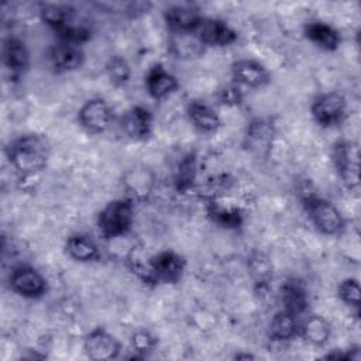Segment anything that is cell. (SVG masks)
Returning <instances> with one entry per match:
<instances>
[{
  "label": "cell",
  "instance_id": "6da1fadb",
  "mask_svg": "<svg viewBox=\"0 0 361 361\" xmlns=\"http://www.w3.org/2000/svg\"><path fill=\"white\" fill-rule=\"evenodd\" d=\"M51 145L45 135L38 133H25L8 142L6 157L10 166L20 178H35L41 173L49 161Z\"/></svg>",
  "mask_w": 361,
  "mask_h": 361
},
{
  "label": "cell",
  "instance_id": "7a4b0ae2",
  "mask_svg": "<svg viewBox=\"0 0 361 361\" xmlns=\"http://www.w3.org/2000/svg\"><path fill=\"white\" fill-rule=\"evenodd\" d=\"M41 21L55 34L58 41L82 45L92 38V24L83 13L68 4L41 3Z\"/></svg>",
  "mask_w": 361,
  "mask_h": 361
},
{
  "label": "cell",
  "instance_id": "3957f363",
  "mask_svg": "<svg viewBox=\"0 0 361 361\" xmlns=\"http://www.w3.org/2000/svg\"><path fill=\"white\" fill-rule=\"evenodd\" d=\"M298 190L302 206L310 223L320 234L338 235L343 233L345 220L333 202L319 196L316 190L312 186H306L305 182H302Z\"/></svg>",
  "mask_w": 361,
  "mask_h": 361
},
{
  "label": "cell",
  "instance_id": "277c9868",
  "mask_svg": "<svg viewBox=\"0 0 361 361\" xmlns=\"http://www.w3.org/2000/svg\"><path fill=\"white\" fill-rule=\"evenodd\" d=\"M135 220L133 197H118L106 203L96 217V228L103 240H114L130 233Z\"/></svg>",
  "mask_w": 361,
  "mask_h": 361
},
{
  "label": "cell",
  "instance_id": "5b68a950",
  "mask_svg": "<svg viewBox=\"0 0 361 361\" xmlns=\"http://www.w3.org/2000/svg\"><path fill=\"white\" fill-rule=\"evenodd\" d=\"M334 171L348 190H353L360 183V148L354 141H336L330 151Z\"/></svg>",
  "mask_w": 361,
  "mask_h": 361
},
{
  "label": "cell",
  "instance_id": "8992f818",
  "mask_svg": "<svg viewBox=\"0 0 361 361\" xmlns=\"http://www.w3.org/2000/svg\"><path fill=\"white\" fill-rule=\"evenodd\" d=\"M348 102L338 90L317 94L310 104V114L314 123L323 128L340 126L347 117Z\"/></svg>",
  "mask_w": 361,
  "mask_h": 361
},
{
  "label": "cell",
  "instance_id": "52a82bcc",
  "mask_svg": "<svg viewBox=\"0 0 361 361\" xmlns=\"http://www.w3.org/2000/svg\"><path fill=\"white\" fill-rule=\"evenodd\" d=\"M8 288L24 299H41L47 295L48 282L35 267L20 264L8 275Z\"/></svg>",
  "mask_w": 361,
  "mask_h": 361
},
{
  "label": "cell",
  "instance_id": "ba28073f",
  "mask_svg": "<svg viewBox=\"0 0 361 361\" xmlns=\"http://www.w3.org/2000/svg\"><path fill=\"white\" fill-rule=\"evenodd\" d=\"M185 257L173 250H162L149 257L152 285L178 283L185 274Z\"/></svg>",
  "mask_w": 361,
  "mask_h": 361
},
{
  "label": "cell",
  "instance_id": "9c48e42d",
  "mask_svg": "<svg viewBox=\"0 0 361 361\" xmlns=\"http://www.w3.org/2000/svg\"><path fill=\"white\" fill-rule=\"evenodd\" d=\"M47 61L54 73L75 72L85 63V51L79 44L56 41L48 47Z\"/></svg>",
  "mask_w": 361,
  "mask_h": 361
},
{
  "label": "cell",
  "instance_id": "30bf717a",
  "mask_svg": "<svg viewBox=\"0 0 361 361\" xmlns=\"http://www.w3.org/2000/svg\"><path fill=\"white\" fill-rule=\"evenodd\" d=\"M114 114L110 104L102 97L86 100L78 110V123L89 134H102L113 123Z\"/></svg>",
  "mask_w": 361,
  "mask_h": 361
},
{
  "label": "cell",
  "instance_id": "8fae6325",
  "mask_svg": "<svg viewBox=\"0 0 361 361\" xmlns=\"http://www.w3.org/2000/svg\"><path fill=\"white\" fill-rule=\"evenodd\" d=\"M83 350L93 361H109L120 355L121 343L107 329L97 326L85 336Z\"/></svg>",
  "mask_w": 361,
  "mask_h": 361
},
{
  "label": "cell",
  "instance_id": "7c38bea8",
  "mask_svg": "<svg viewBox=\"0 0 361 361\" xmlns=\"http://www.w3.org/2000/svg\"><path fill=\"white\" fill-rule=\"evenodd\" d=\"M121 133L131 141H147L152 134L154 117L149 109L141 104L131 106L118 118Z\"/></svg>",
  "mask_w": 361,
  "mask_h": 361
},
{
  "label": "cell",
  "instance_id": "4fadbf2b",
  "mask_svg": "<svg viewBox=\"0 0 361 361\" xmlns=\"http://www.w3.org/2000/svg\"><path fill=\"white\" fill-rule=\"evenodd\" d=\"M193 34L206 47H230L238 39L237 31L224 20L214 17H204L200 20Z\"/></svg>",
  "mask_w": 361,
  "mask_h": 361
},
{
  "label": "cell",
  "instance_id": "5bb4252c",
  "mask_svg": "<svg viewBox=\"0 0 361 361\" xmlns=\"http://www.w3.org/2000/svg\"><path fill=\"white\" fill-rule=\"evenodd\" d=\"M1 61L11 79H20L31 65V54L27 44L16 35H7L1 45Z\"/></svg>",
  "mask_w": 361,
  "mask_h": 361
},
{
  "label": "cell",
  "instance_id": "9a60e30c",
  "mask_svg": "<svg viewBox=\"0 0 361 361\" xmlns=\"http://www.w3.org/2000/svg\"><path fill=\"white\" fill-rule=\"evenodd\" d=\"M233 83L250 89H261L269 85L271 73L269 71L255 59L241 58L231 63L230 66Z\"/></svg>",
  "mask_w": 361,
  "mask_h": 361
},
{
  "label": "cell",
  "instance_id": "2e32d148",
  "mask_svg": "<svg viewBox=\"0 0 361 361\" xmlns=\"http://www.w3.org/2000/svg\"><path fill=\"white\" fill-rule=\"evenodd\" d=\"M145 90L151 99L159 102L179 89L178 78L162 63H154L144 76Z\"/></svg>",
  "mask_w": 361,
  "mask_h": 361
},
{
  "label": "cell",
  "instance_id": "e0dca14e",
  "mask_svg": "<svg viewBox=\"0 0 361 361\" xmlns=\"http://www.w3.org/2000/svg\"><path fill=\"white\" fill-rule=\"evenodd\" d=\"M202 18L200 10L190 4H175L164 10V21L169 34L193 32Z\"/></svg>",
  "mask_w": 361,
  "mask_h": 361
},
{
  "label": "cell",
  "instance_id": "ac0fdd59",
  "mask_svg": "<svg viewBox=\"0 0 361 361\" xmlns=\"http://www.w3.org/2000/svg\"><path fill=\"white\" fill-rule=\"evenodd\" d=\"M282 309L296 317L303 316L310 305L305 282L299 278H288L281 286Z\"/></svg>",
  "mask_w": 361,
  "mask_h": 361
},
{
  "label": "cell",
  "instance_id": "d6986e66",
  "mask_svg": "<svg viewBox=\"0 0 361 361\" xmlns=\"http://www.w3.org/2000/svg\"><path fill=\"white\" fill-rule=\"evenodd\" d=\"M186 116L192 126L202 134H214L221 127L219 113L206 102L193 99L186 104Z\"/></svg>",
  "mask_w": 361,
  "mask_h": 361
},
{
  "label": "cell",
  "instance_id": "ffe728a7",
  "mask_svg": "<svg viewBox=\"0 0 361 361\" xmlns=\"http://www.w3.org/2000/svg\"><path fill=\"white\" fill-rule=\"evenodd\" d=\"M207 217L221 228L237 230L243 226L244 214L238 206H231L230 203H224L223 197L207 199L206 204Z\"/></svg>",
  "mask_w": 361,
  "mask_h": 361
},
{
  "label": "cell",
  "instance_id": "44dd1931",
  "mask_svg": "<svg viewBox=\"0 0 361 361\" xmlns=\"http://www.w3.org/2000/svg\"><path fill=\"white\" fill-rule=\"evenodd\" d=\"M303 35L319 49L333 52L341 44L340 32L324 21H310L303 27Z\"/></svg>",
  "mask_w": 361,
  "mask_h": 361
},
{
  "label": "cell",
  "instance_id": "7402d4cb",
  "mask_svg": "<svg viewBox=\"0 0 361 361\" xmlns=\"http://www.w3.org/2000/svg\"><path fill=\"white\" fill-rule=\"evenodd\" d=\"M299 317L281 309L269 320L268 338L272 343H288L299 336Z\"/></svg>",
  "mask_w": 361,
  "mask_h": 361
},
{
  "label": "cell",
  "instance_id": "603a6c76",
  "mask_svg": "<svg viewBox=\"0 0 361 361\" xmlns=\"http://www.w3.org/2000/svg\"><path fill=\"white\" fill-rule=\"evenodd\" d=\"M65 251L69 258L76 262L87 264L100 259V248L97 243L87 234H72L65 241Z\"/></svg>",
  "mask_w": 361,
  "mask_h": 361
},
{
  "label": "cell",
  "instance_id": "cb8c5ba5",
  "mask_svg": "<svg viewBox=\"0 0 361 361\" xmlns=\"http://www.w3.org/2000/svg\"><path fill=\"white\" fill-rule=\"evenodd\" d=\"M274 134H275V130L271 121L264 118H257L251 121L247 127V133H245L247 145L255 154L267 155L271 149Z\"/></svg>",
  "mask_w": 361,
  "mask_h": 361
},
{
  "label": "cell",
  "instance_id": "d4e9b609",
  "mask_svg": "<svg viewBox=\"0 0 361 361\" xmlns=\"http://www.w3.org/2000/svg\"><path fill=\"white\" fill-rule=\"evenodd\" d=\"M199 172V158L195 151H189L176 162L173 169V186L176 192L186 193L189 192L197 179Z\"/></svg>",
  "mask_w": 361,
  "mask_h": 361
},
{
  "label": "cell",
  "instance_id": "484cf974",
  "mask_svg": "<svg viewBox=\"0 0 361 361\" xmlns=\"http://www.w3.org/2000/svg\"><path fill=\"white\" fill-rule=\"evenodd\" d=\"M168 48L175 58L188 61L200 58L206 51V47L199 41V38L193 32L171 34Z\"/></svg>",
  "mask_w": 361,
  "mask_h": 361
},
{
  "label": "cell",
  "instance_id": "4316f807",
  "mask_svg": "<svg viewBox=\"0 0 361 361\" xmlns=\"http://www.w3.org/2000/svg\"><path fill=\"white\" fill-rule=\"evenodd\" d=\"M299 336L312 345H324L331 336V326L327 319L320 314L307 316L299 326Z\"/></svg>",
  "mask_w": 361,
  "mask_h": 361
},
{
  "label": "cell",
  "instance_id": "83f0119b",
  "mask_svg": "<svg viewBox=\"0 0 361 361\" xmlns=\"http://www.w3.org/2000/svg\"><path fill=\"white\" fill-rule=\"evenodd\" d=\"M247 269L254 281L255 286L262 290L268 289L269 282L272 279V262L269 257L262 251H252L247 257Z\"/></svg>",
  "mask_w": 361,
  "mask_h": 361
},
{
  "label": "cell",
  "instance_id": "f1b7e54d",
  "mask_svg": "<svg viewBox=\"0 0 361 361\" xmlns=\"http://www.w3.org/2000/svg\"><path fill=\"white\" fill-rule=\"evenodd\" d=\"M104 69L109 80L117 87L126 86L131 79V66L121 55H111L107 59Z\"/></svg>",
  "mask_w": 361,
  "mask_h": 361
},
{
  "label": "cell",
  "instance_id": "f546056e",
  "mask_svg": "<svg viewBox=\"0 0 361 361\" xmlns=\"http://www.w3.org/2000/svg\"><path fill=\"white\" fill-rule=\"evenodd\" d=\"M337 295H338V299L347 306H351L357 310L360 309L361 289H360L358 279L355 278L343 279L337 286Z\"/></svg>",
  "mask_w": 361,
  "mask_h": 361
},
{
  "label": "cell",
  "instance_id": "4dcf8cb0",
  "mask_svg": "<svg viewBox=\"0 0 361 361\" xmlns=\"http://www.w3.org/2000/svg\"><path fill=\"white\" fill-rule=\"evenodd\" d=\"M157 343V337L147 329H138L131 334V347L141 358L151 354L155 350Z\"/></svg>",
  "mask_w": 361,
  "mask_h": 361
},
{
  "label": "cell",
  "instance_id": "1f68e13d",
  "mask_svg": "<svg viewBox=\"0 0 361 361\" xmlns=\"http://www.w3.org/2000/svg\"><path fill=\"white\" fill-rule=\"evenodd\" d=\"M243 97H244L243 90L235 83L223 85L221 87H219L217 93H216L217 103L221 106H226V107L240 106L243 103Z\"/></svg>",
  "mask_w": 361,
  "mask_h": 361
},
{
  "label": "cell",
  "instance_id": "d6a6232c",
  "mask_svg": "<svg viewBox=\"0 0 361 361\" xmlns=\"http://www.w3.org/2000/svg\"><path fill=\"white\" fill-rule=\"evenodd\" d=\"M234 358H237V360H241V358H243V360H248V358H251V360H252L254 355H252V354H235Z\"/></svg>",
  "mask_w": 361,
  "mask_h": 361
}]
</instances>
